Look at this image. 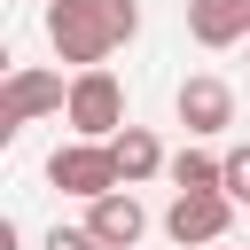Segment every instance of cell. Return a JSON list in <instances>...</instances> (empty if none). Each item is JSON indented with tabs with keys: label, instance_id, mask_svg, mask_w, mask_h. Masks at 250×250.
<instances>
[{
	"label": "cell",
	"instance_id": "30bf717a",
	"mask_svg": "<svg viewBox=\"0 0 250 250\" xmlns=\"http://www.w3.org/2000/svg\"><path fill=\"white\" fill-rule=\"evenodd\" d=\"M164 172H172V188H188V195H203V188H227V156H211V148H180Z\"/></svg>",
	"mask_w": 250,
	"mask_h": 250
},
{
	"label": "cell",
	"instance_id": "3957f363",
	"mask_svg": "<svg viewBox=\"0 0 250 250\" xmlns=\"http://www.w3.org/2000/svg\"><path fill=\"white\" fill-rule=\"evenodd\" d=\"M62 117H70L86 141H109V133L125 125V86H117V78L94 62V70H78V78H70V102H62Z\"/></svg>",
	"mask_w": 250,
	"mask_h": 250
},
{
	"label": "cell",
	"instance_id": "52a82bcc",
	"mask_svg": "<svg viewBox=\"0 0 250 250\" xmlns=\"http://www.w3.org/2000/svg\"><path fill=\"white\" fill-rule=\"evenodd\" d=\"M86 227L102 234V250H133V242L148 234V211L133 203V188H109V195L86 203Z\"/></svg>",
	"mask_w": 250,
	"mask_h": 250
},
{
	"label": "cell",
	"instance_id": "6da1fadb",
	"mask_svg": "<svg viewBox=\"0 0 250 250\" xmlns=\"http://www.w3.org/2000/svg\"><path fill=\"white\" fill-rule=\"evenodd\" d=\"M141 31V0H47V47L78 70L109 62V47H125Z\"/></svg>",
	"mask_w": 250,
	"mask_h": 250
},
{
	"label": "cell",
	"instance_id": "5b68a950",
	"mask_svg": "<svg viewBox=\"0 0 250 250\" xmlns=\"http://www.w3.org/2000/svg\"><path fill=\"white\" fill-rule=\"evenodd\" d=\"M227 227H234V195H227V188H203V195L180 188L172 211H164V234H172L180 250H188V242H219Z\"/></svg>",
	"mask_w": 250,
	"mask_h": 250
},
{
	"label": "cell",
	"instance_id": "9c48e42d",
	"mask_svg": "<svg viewBox=\"0 0 250 250\" xmlns=\"http://www.w3.org/2000/svg\"><path fill=\"white\" fill-rule=\"evenodd\" d=\"M109 156H117L125 188H141V180H156V172L172 164V156L156 148V133H148V125H117V133H109Z\"/></svg>",
	"mask_w": 250,
	"mask_h": 250
},
{
	"label": "cell",
	"instance_id": "7a4b0ae2",
	"mask_svg": "<svg viewBox=\"0 0 250 250\" xmlns=\"http://www.w3.org/2000/svg\"><path fill=\"white\" fill-rule=\"evenodd\" d=\"M47 180H55L62 195H86V203H94V195H109V188H125V172H117L109 141H86V133H78L70 148H55V156H47Z\"/></svg>",
	"mask_w": 250,
	"mask_h": 250
},
{
	"label": "cell",
	"instance_id": "277c9868",
	"mask_svg": "<svg viewBox=\"0 0 250 250\" xmlns=\"http://www.w3.org/2000/svg\"><path fill=\"white\" fill-rule=\"evenodd\" d=\"M70 102V86L55 78V70H8V86H0V141H16L31 117H47V109H62Z\"/></svg>",
	"mask_w": 250,
	"mask_h": 250
},
{
	"label": "cell",
	"instance_id": "7c38bea8",
	"mask_svg": "<svg viewBox=\"0 0 250 250\" xmlns=\"http://www.w3.org/2000/svg\"><path fill=\"white\" fill-rule=\"evenodd\" d=\"M47 250H102V234H94V227H55Z\"/></svg>",
	"mask_w": 250,
	"mask_h": 250
},
{
	"label": "cell",
	"instance_id": "ba28073f",
	"mask_svg": "<svg viewBox=\"0 0 250 250\" xmlns=\"http://www.w3.org/2000/svg\"><path fill=\"white\" fill-rule=\"evenodd\" d=\"M188 31L203 47H234L250 39V0H188Z\"/></svg>",
	"mask_w": 250,
	"mask_h": 250
},
{
	"label": "cell",
	"instance_id": "8fae6325",
	"mask_svg": "<svg viewBox=\"0 0 250 250\" xmlns=\"http://www.w3.org/2000/svg\"><path fill=\"white\" fill-rule=\"evenodd\" d=\"M227 195L250 203V148H227Z\"/></svg>",
	"mask_w": 250,
	"mask_h": 250
},
{
	"label": "cell",
	"instance_id": "8992f818",
	"mask_svg": "<svg viewBox=\"0 0 250 250\" xmlns=\"http://www.w3.org/2000/svg\"><path fill=\"white\" fill-rule=\"evenodd\" d=\"M172 109H180L188 141H211V133H227V125H234V86H227V78H180Z\"/></svg>",
	"mask_w": 250,
	"mask_h": 250
}]
</instances>
